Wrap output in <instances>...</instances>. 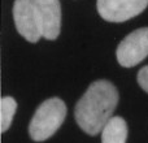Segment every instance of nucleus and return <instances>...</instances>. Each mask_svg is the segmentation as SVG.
<instances>
[{"label":"nucleus","instance_id":"0eeeda50","mask_svg":"<svg viewBox=\"0 0 148 143\" xmlns=\"http://www.w3.org/2000/svg\"><path fill=\"white\" fill-rule=\"evenodd\" d=\"M127 125L120 116L112 117L101 130V143H126Z\"/></svg>","mask_w":148,"mask_h":143},{"label":"nucleus","instance_id":"6e6552de","mask_svg":"<svg viewBox=\"0 0 148 143\" xmlns=\"http://www.w3.org/2000/svg\"><path fill=\"white\" fill-rule=\"evenodd\" d=\"M16 109H17V103L13 98H1V100H0V130H1V133L8 130V128L10 126Z\"/></svg>","mask_w":148,"mask_h":143},{"label":"nucleus","instance_id":"423d86ee","mask_svg":"<svg viewBox=\"0 0 148 143\" xmlns=\"http://www.w3.org/2000/svg\"><path fill=\"white\" fill-rule=\"evenodd\" d=\"M43 30V38L55 41L61 29V5L60 0H35Z\"/></svg>","mask_w":148,"mask_h":143},{"label":"nucleus","instance_id":"f03ea898","mask_svg":"<svg viewBox=\"0 0 148 143\" xmlns=\"http://www.w3.org/2000/svg\"><path fill=\"white\" fill-rule=\"evenodd\" d=\"M66 116V105L59 98L43 102L29 125V134L35 142H43L52 137L62 125Z\"/></svg>","mask_w":148,"mask_h":143},{"label":"nucleus","instance_id":"39448f33","mask_svg":"<svg viewBox=\"0 0 148 143\" xmlns=\"http://www.w3.org/2000/svg\"><path fill=\"white\" fill-rule=\"evenodd\" d=\"M148 5V0H97L100 17L108 22H123L140 14Z\"/></svg>","mask_w":148,"mask_h":143},{"label":"nucleus","instance_id":"1a4fd4ad","mask_svg":"<svg viewBox=\"0 0 148 143\" xmlns=\"http://www.w3.org/2000/svg\"><path fill=\"white\" fill-rule=\"evenodd\" d=\"M138 83L148 94V65L143 67L138 73Z\"/></svg>","mask_w":148,"mask_h":143},{"label":"nucleus","instance_id":"f257e3e1","mask_svg":"<svg viewBox=\"0 0 148 143\" xmlns=\"http://www.w3.org/2000/svg\"><path fill=\"white\" fill-rule=\"evenodd\" d=\"M118 103V91L112 82L96 81L90 85L74 111L78 126L88 135H96L113 117Z\"/></svg>","mask_w":148,"mask_h":143},{"label":"nucleus","instance_id":"7ed1b4c3","mask_svg":"<svg viewBox=\"0 0 148 143\" xmlns=\"http://www.w3.org/2000/svg\"><path fill=\"white\" fill-rule=\"evenodd\" d=\"M13 20L16 29L30 43H36L43 36L42 22L35 0H14Z\"/></svg>","mask_w":148,"mask_h":143},{"label":"nucleus","instance_id":"20e7f679","mask_svg":"<svg viewBox=\"0 0 148 143\" xmlns=\"http://www.w3.org/2000/svg\"><path fill=\"white\" fill-rule=\"evenodd\" d=\"M117 60L123 68H133L148 56V28L130 33L117 48Z\"/></svg>","mask_w":148,"mask_h":143}]
</instances>
